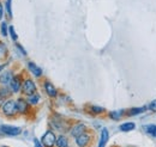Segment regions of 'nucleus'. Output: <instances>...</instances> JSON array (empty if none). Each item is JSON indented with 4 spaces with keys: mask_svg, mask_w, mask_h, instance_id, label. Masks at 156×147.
<instances>
[{
    "mask_svg": "<svg viewBox=\"0 0 156 147\" xmlns=\"http://www.w3.org/2000/svg\"><path fill=\"white\" fill-rule=\"evenodd\" d=\"M0 133H1V132H0Z\"/></svg>",
    "mask_w": 156,
    "mask_h": 147,
    "instance_id": "33",
    "label": "nucleus"
},
{
    "mask_svg": "<svg viewBox=\"0 0 156 147\" xmlns=\"http://www.w3.org/2000/svg\"><path fill=\"white\" fill-rule=\"evenodd\" d=\"M69 146H70V142H69L67 136H65V135H59L58 138H57L55 147H69Z\"/></svg>",
    "mask_w": 156,
    "mask_h": 147,
    "instance_id": "13",
    "label": "nucleus"
},
{
    "mask_svg": "<svg viewBox=\"0 0 156 147\" xmlns=\"http://www.w3.org/2000/svg\"><path fill=\"white\" fill-rule=\"evenodd\" d=\"M0 132L7 136H17V135L22 134V128L15 127V126H9V125H1Z\"/></svg>",
    "mask_w": 156,
    "mask_h": 147,
    "instance_id": "4",
    "label": "nucleus"
},
{
    "mask_svg": "<svg viewBox=\"0 0 156 147\" xmlns=\"http://www.w3.org/2000/svg\"><path fill=\"white\" fill-rule=\"evenodd\" d=\"M147 110V107H142V108H132L130 110H127V116H136Z\"/></svg>",
    "mask_w": 156,
    "mask_h": 147,
    "instance_id": "20",
    "label": "nucleus"
},
{
    "mask_svg": "<svg viewBox=\"0 0 156 147\" xmlns=\"http://www.w3.org/2000/svg\"><path fill=\"white\" fill-rule=\"evenodd\" d=\"M124 112L125 110H115V111H111L109 114H108V116H109V118H112V120H114V121H119L121 117H122V115H124Z\"/></svg>",
    "mask_w": 156,
    "mask_h": 147,
    "instance_id": "17",
    "label": "nucleus"
},
{
    "mask_svg": "<svg viewBox=\"0 0 156 147\" xmlns=\"http://www.w3.org/2000/svg\"><path fill=\"white\" fill-rule=\"evenodd\" d=\"M16 48H17V49L20 50V53H22V55L27 56V52H25V49H24V48H23V47L20 46V43H17V44H16Z\"/></svg>",
    "mask_w": 156,
    "mask_h": 147,
    "instance_id": "26",
    "label": "nucleus"
},
{
    "mask_svg": "<svg viewBox=\"0 0 156 147\" xmlns=\"http://www.w3.org/2000/svg\"><path fill=\"white\" fill-rule=\"evenodd\" d=\"M148 108H149V109H150L151 111L156 112V99H154V101H153V102L149 104V107H148Z\"/></svg>",
    "mask_w": 156,
    "mask_h": 147,
    "instance_id": "27",
    "label": "nucleus"
},
{
    "mask_svg": "<svg viewBox=\"0 0 156 147\" xmlns=\"http://www.w3.org/2000/svg\"><path fill=\"white\" fill-rule=\"evenodd\" d=\"M22 84H23V80H22V77L20 74L15 75L12 78V80L10 81L9 84V87L11 89L12 93H18L20 91H22Z\"/></svg>",
    "mask_w": 156,
    "mask_h": 147,
    "instance_id": "6",
    "label": "nucleus"
},
{
    "mask_svg": "<svg viewBox=\"0 0 156 147\" xmlns=\"http://www.w3.org/2000/svg\"><path fill=\"white\" fill-rule=\"evenodd\" d=\"M145 130L148 134H150L151 136L156 138V125H149L145 127Z\"/></svg>",
    "mask_w": 156,
    "mask_h": 147,
    "instance_id": "24",
    "label": "nucleus"
},
{
    "mask_svg": "<svg viewBox=\"0 0 156 147\" xmlns=\"http://www.w3.org/2000/svg\"><path fill=\"white\" fill-rule=\"evenodd\" d=\"M36 90H37V87H36V84L34 83L33 79L27 78V79L23 80V84H22V92H23L25 96H30V94L35 93Z\"/></svg>",
    "mask_w": 156,
    "mask_h": 147,
    "instance_id": "3",
    "label": "nucleus"
},
{
    "mask_svg": "<svg viewBox=\"0 0 156 147\" xmlns=\"http://www.w3.org/2000/svg\"><path fill=\"white\" fill-rule=\"evenodd\" d=\"M89 112L91 115H100V114L105 112V108H102L100 105H89Z\"/></svg>",
    "mask_w": 156,
    "mask_h": 147,
    "instance_id": "18",
    "label": "nucleus"
},
{
    "mask_svg": "<svg viewBox=\"0 0 156 147\" xmlns=\"http://www.w3.org/2000/svg\"><path fill=\"white\" fill-rule=\"evenodd\" d=\"M6 65H7V63H1V65H0V72H2V71L5 70V67H6Z\"/></svg>",
    "mask_w": 156,
    "mask_h": 147,
    "instance_id": "31",
    "label": "nucleus"
},
{
    "mask_svg": "<svg viewBox=\"0 0 156 147\" xmlns=\"http://www.w3.org/2000/svg\"><path fill=\"white\" fill-rule=\"evenodd\" d=\"M84 132H87V126H85V123L78 122V123L73 125V126L70 128V135H71L72 138H77L78 135L83 134Z\"/></svg>",
    "mask_w": 156,
    "mask_h": 147,
    "instance_id": "7",
    "label": "nucleus"
},
{
    "mask_svg": "<svg viewBox=\"0 0 156 147\" xmlns=\"http://www.w3.org/2000/svg\"><path fill=\"white\" fill-rule=\"evenodd\" d=\"M9 34H10V36H11V39H12V41H17V39H18V36H17V34H16V30H15L13 25L9 26Z\"/></svg>",
    "mask_w": 156,
    "mask_h": 147,
    "instance_id": "25",
    "label": "nucleus"
},
{
    "mask_svg": "<svg viewBox=\"0 0 156 147\" xmlns=\"http://www.w3.org/2000/svg\"><path fill=\"white\" fill-rule=\"evenodd\" d=\"M0 147H9V146H0Z\"/></svg>",
    "mask_w": 156,
    "mask_h": 147,
    "instance_id": "32",
    "label": "nucleus"
},
{
    "mask_svg": "<svg viewBox=\"0 0 156 147\" xmlns=\"http://www.w3.org/2000/svg\"><path fill=\"white\" fill-rule=\"evenodd\" d=\"M34 146L35 147H44L43 145H42V142H41V140H39V139H34Z\"/></svg>",
    "mask_w": 156,
    "mask_h": 147,
    "instance_id": "28",
    "label": "nucleus"
},
{
    "mask_svg": "<svg viewBox=\"0 0 156 147\" xmlns=\"http://www.w3.org/2000/svg\"><path fill=\"white\" fill-rule=\"evenodd\" d=\"M6 101H7V99H6L5 97H2V96H0V109H1V107L4 105V103H5Z\"/></svg>",
    "mask_w": 156,
    "mask_h": 147,
    "instance_id": "29",
    "label": "nucleus"
},
{
    "mask_svg": "<svg viewBox=\"0 0 156 147\" xmlns=\"http://www.w3.org/2000/svg\"><path fill=\"white\" fill-rule=\"evenodd\" d=\"M52 126L54 127V129H57V130H60V132H62V130H65L64 129V121H62V118H60V117H54L53 120H52Z\"/></svg>",
    "mask_w": 156,
    "mask_h": 147,
    "instance_id": "14",
    "label": "nucleus"
},
{
    "mask_svg": "<svg viewBox=\"0 0 156 147\" xmlns=\"http://www.w3.org/2000/svg\"><path fill=\"white\" fill-rule=\"evenodd\" d=\"M1 112H2V115L6 116V117H13V116H16V115L18 114L17 102H16L15 99L9 98V99L4 103V105L1 107Z\"/></svg>",
    "mask_w": 156,
    "mask_h": 147,
    "instance_id": "1",
    "label": "nucleus"
},
{
    "mask_svg": "<svg viewBox=\"0 0 156 147\" xmlns=\"http://www.w3.org/2000/svg\"><path fill=\"white\" fill-rule=\"evenodd\" d=\"M75 140L78 147H89L91 145V135L88 132H84L83 134L78 135L77 138H75Z\"/></svg>",
    "mask_w": 156,
    "mask_h": 147,
    "instance_id": "5",
    "label": "nucleus"
},
{
    "mask_svg": "<svg viewBox=\"0 0 156 147\" xmlns=\"http://www.w3.org/2000/svg\"><path fill=\"white\" fill-rule=\"evenodd\" d=\"M17 109H18V114L20 115H27L28 112H29V109H30V104H29V102L27 101V99H24V98H18L17 101Z\"/></svg>",
    "mask_w": 156,
    "mask_h": 147,
    "instance_id": "8",
    "label": "nucleus"
},
{
    "mask_svg": "<svg viewBox=\"0 0 156 147\" xmlns=\"http://www.w3.org/2000/svg\"><path fill=\"white\" fill-rule=\"evenodd\" d=\"M13 77H15V74H13L12 71H10V70H6L5 71L4 70V72L0 73V84L1 85H9Z\"/></svg>",
    "mask_w": 156,
    "mask_h": 147,
    "instance_id": "10",
    "label": "nucleus"
},
{
    "mask_svg": "<svg viewBox=\"0 0 156 147\" xmlns=\"http://www.w3.org/2000/svg\"><path fill=\"white\" fill-rule=\"evenodd\" d=\"M135 128H136V125L133 122H125V123L120 125V127H119L121 132H131Z\"/></svg>",
    "mask_w": 156,
    "mask_h": 147,
    "instance_id": "16",
    "label": "nucleus"
},
{
    "mask_svg": "<svg viewBox=\"0 0 156 147\" xmlns=\"http://www.w3.org/2000/svg\"><path fill=\"white\" fill-rule=\"evenodd\" d=\"M109 139V133H108V129L103 128L101 130V135H100V141H98V147H105L107 141Z\"/></svg>",
    "mask_w": 156,
    "mask_h": 147,
    "instance_id": "12",
    "label": "nucleus"
},
{
    "mask_svg": "<svg viewBox=\"0 0 156 147\" xmlns=\"http://www.w3.org/2000/svg\"><path fill=\"white\" fill-rule=\"evenodd\" d=\"M28 68H29V71L31 72V74H33L35 78L42 77V70L40 68L36 63H34V62H31V61L28 62Z\"/></svg>",
    "mask_w": 156,
    "mask_h": 147,
    "instance_id": "11",
    "label": "nucleus"
},
{
    "mask_svg": "<svg viewBox=\"0 0 156 147\" xmlns=\"http://www.w3.org/2000/svg\"><path fill=\"white\" fill-rule=\"evenodd\" d=\"M12 0H6L5 2V9H6V12H7V16L9 18H12Z\"/></svg>",
    "mask_w": 156,
    "mask_h": 147,
    "instance_id": "23",
    "label": "nucleus"
},
{
    "mask_svg": "<svg viewBox=\"0 0 156 147\" xmlns=\"http://www.w3.org/2000/svg\"><path fill=\"white\" fill-rule=\"evenodd\" d=\"M0 34H1L2 37H6L7 34H9V26H7V24H6L5 22H2V23L0 24Z\"/></svg>",
    "mask_w": 156,
    "mask_h": 147,
    "instance_id": "22",
    "label": "nucleus"
},
{
    "mask_svg": "<svg viewBox=\"0 0 156 147\" xmlns=\"http://www.w3.org/2000/svg\"><path fill=\"white\" fill-rule=\"evenodd\" d=\"M41 142L44 147H54L55 146V142H57V135L53 130H47L43 136L41 138Z\"/></svg>",
    "mask_w": 156,
    "mask_h": 147,
    "instance_id": "2",
    "label": "nucleus"
},
{
    "mask_svg": "<svg viewBox=\"0 0 156 147\" xmlns=\"http://www.w3.org/2000/svg\"><path fill=\"white\" fill-rule=\"evenodd\" d=\"M6 55H7V46L2 41H0V60L5 59Z\"/></svg>",
    "mask_w": 156,
    "mask_h": 147,
    "instance_id": "21",
    "label": "nucleus"
},
{
    "mask_svg": "<svg viewBox=\"0 0 156 147\" xmlns=\"http://www.w3.org/2000/svg\"><path fill=\"white\" fill-rule=\"evenodd\" d=\"M40 99H41V97H40L39 93H33V94H30V96H28V102H29V104L30 105H37L40 102Z\"/></svg>",
    "mask_w": 156,
    "mask_h": 147,
    "instance_id": "15",
    "label": "nucleus"
},
{
    "mask_svg": "<svg viewBox=\"0 0 156 147\" xmlns=\"http://www.w3.org/2000/svg\"><path fill=\"white\" fill-rule=\"evenodd\" d=\"M11 94H12V91H11V89H10V87H7L6 85L0 86V96L5 97V98L7 99V98H10V97H11Z\"/></svg>",
    "mask_w": 156,
    "mask_h": 147,
    "instance_id": "19",
    "label": "nucleus"
},
{
    "mask_svg": "<svg viewBox=\"0 0 156 147\" xmlns=\"http://www.w3.org/2000/svg\"><path fill=\"white\" fill-rule=\"evenodd\" d=\"M43 89H44V91L47 93V96L51 97V98H55L58 96V91H57L55 86L51 81H48V80H46L43 83Z\"/></svg>",
    "mask_w": 156,
    "mask_h": 147,
    "instance_id": "9",
    "label": "nucleus"
},
{
    "mask_svg": "<svg viewBox=\"0 0 156 147\" xmlns=\"http://www.w3.org/2000/svg\"><path fill=\"white\" fill-rule=\"evenodd\" d=\"M2 16H4V7H2V4L0 2V20L2 19Z\"/></svg>",
    "mask_w": 156,
    "mask_h": 147,
    "instance_id": "30",
    "label": "nucleus"
}]
</instances>
